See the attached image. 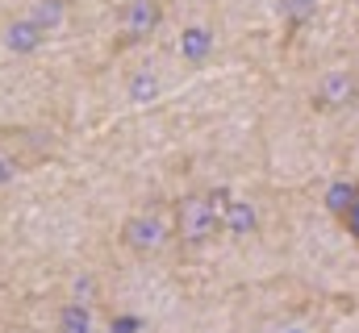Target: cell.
I'll list each match as a JSON object with an SVG mask.
<instances>
[{
    "instance_id": "obj_7",
    "label": "cell",
    "mask_w": 359,
    "mask_h": 333,
    "mask_svg": "<svg viewBox=\"0 0 359 333\" xmlns=\"http://www.w3.org/2000/svg\"><path fill=\"white\" fill-rule=\"evenodd\" d=\"M59 333H92L88 313H84L80 304H67V309L59 313Z\"/></svg>"
},
{
    "instance_id": "obj_2",
    "label": "cell",
    "mask_w": 359,
    "mask_h": 333,
    "mask_svg": "<svg viewBox=\"0 0 359 333\" xmlns=\"http://www.w3.org/2000/svg\"><path fill=\"white\" fill-rule=\"evenodd\" d=\"M117 242L130 250L134 258H155V254H163L168 242H172V225L159 213H130L117 225Z\"/></svg>"
},
{
    "instance_id": "obj_1",
    "label": "cell",
    "mask_w": 359,
    "mask_h": 333,
    "mask_svg": "<svg viewBox=\"0 0 359 333\" xmlns=\"http://www.w3.org/2000/svg\"><path fill=\"white\" fill-rule=\"evenodd\" d=\"M222 196L209 187H188L172 200V242L180 250H205L222 234Z\"/></svg>"
},
{
    "instance_id": "obj_3",
    "label": "cell",
    "mask_w": 359,
    "mask_h": 333,
    "mask_svg": "<svg viewBox=\"0 0 359 333\" xmlns=\"http://www.w3.org/2000/svg\"><path fill=\"white\" fill-rule=\"evenodd\" d=\"M168 17V0H126L121 21H117V38H113V55L142 46Z\"/></svg>"
},
{
    "instance_id": "obj_4",
    "label": "cell",
    "mask_w": 359,
    "mask_h": 333,
    "mask_svg": "<svg viewBox=\"0 0 359 333\" xmlns=\"http://www.w3.org/2000/svg\"><path fill=\"white\" fill-rule=\"evenodd\" d=\"M359 100V76L351 67H339V71H326L318 87L309 92V108L313 113H343Z\"/></svg>"
},
{
    "instance_id": "obj_5",
    "label": "cell",
    "mask_w": 359,
    "mask_h": 333,
    "mask_svg": "<svg viewBox=\"0 0 359 333\" xmlns=\"http://www.w3.org/2000/svg\"><path fill=\"white\" fill-rule=\"evenodd\" d=\"M330 208L343 221V229L359 242V183H339L330 187Z\"/></svg>"
},
{
    "instance_id": "obj_6",
    "label": "cell",
    "mask_w": 359,
    "mask_h": 333,
    "mask_svg": "<svg viewBox=\"0 0 359 333\" xmlns=\"http://www.w3.org/2000/svg\"><path fill=\"white\" fill-rule=\"evenodd\" d=\"M209 46H213V34H209V29H201V25L184 29V38H180V55H184V59H192V63H201V59L209 55Z\"/></svg>"
}]
</instances>
